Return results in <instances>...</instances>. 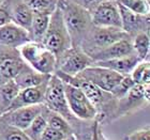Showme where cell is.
I'll list each match as a JSON object with an SVG mask.
<instances>
[{
    "instance_id": "32",
    "label": "cell",
    "mask_w": 150,
    "mask_h": 140,
    "mask_svg": "<svg viewBox=\"0 0 150 140\" xmlns=\"http://www.w3.org/2000/svg\"><path fill=\"white\" fill-rule=\"evenodd\" d=\"M71 1H73V2L78 4V6H81V8H84L85 10H87L88 12L91 14L92 11H93L99 4H101V3L104 2V1H106V0H71Z\"/></svg>"
},
{
    "instance_id": "34",
    "label": "cell",
    "mask_w": 150,
    "mask_h": 140,
    "mask_svg": "<svg viewBox=\"0 0 150 140\" xmlns=\"http://www.w3.org/2000/svg\"><path fill=\"white\" fill-rule=\"evenodd\" d=\"M63 140H75V138L73 137L72 135H71V136H69V137H67L66 139H63Z\"/></svg>"
},
{
    "instance_id": "18",
    "label": "cell",
    "mask_w": 150,
    "mask_h": 140,
    "mask_svg": "<svg viewBox=\"0 0 150 140\" xmlns=\"http://www.w3.org/2000/svg\"><path fill=\"white\" fill-rule=\"evenodd\" d=\"M12 23L29 32L31 27L33 13L24 0H12L11 6Z\"/></svg>"
},
{
    "instance_id": "10",
    "label": "cell",
    "mask_w": 150,
    "mask_h": 140,
    "mask_svg": "<svg viewBox=\"0 0 150 140\" xmlns=\"http://www.w3.org/2000/svg\"><path fill=\"white\" fill-rule=\"evenodd\" d=\"M44 107H45L44 104H39V105L27 106V107L14 109L11 111L3 112L1 113L0 121L8 125H11L13 127L18 128L21 131H25L38 115L42 113Z\"/></svg>"
},
{
    "instance_id": "25",
    "label": "cell",
    "mask_w": 150,
    "mask_h": 140,
    "mask_svg": "<svg viewBox=\"0 0 150 140\" xmlns=\"http://www.w3.org/2000/svg\"><path fill=\"white\" fill-rule=\"evenodd\" d=\"M44 110V109H43ZM47 120L45 117V113L42 111V113L38 115L37 118L32 121V123L26 128L25 134L28 136L31 140H40L41 135L44 132V129L47 127Z\"/></svg>"
},
{
    "instance_id": "27",
    "label": "cell",
    "mask_w": 150,
    "mask_h": 140,
    "mask_svg": "<svg viewBox=\"0 0 150 140\" xmlns=\"http://www.w3.org/2000/svg\"><path fill=\"white\" fill-rule=\"evenodd\" d=\"M125 9L137 15H150V0H117Z\"/></svg>"
},
{
    "instance_id": "23",
    "label": "cell",
    "mask_w": 150,
    "mask_h": 140,
    "mask_svg": "<svg viewBox=\"0 0 150 140\" xmlns=\"http://www.w3.org/2000/svg\"><path fill=\"white\" fill-rule=\"evenodd\" d=\"M33 14L52 15L58 6L59 0H24Z\"/></svg>"
},
{
    "instance_id": "4",
    "label": "cell",
    "mask_w": 150,
    "mask_h": 140,
    "mask_svg": "<svg viewBox=\"0 0 150 140\" xmlns=\"http://www.w3.org/2000/svg\"><path fill=\"white\" fill-rule=\"evenodd\" d=\"M122 29L120 28H106V27H97L92 26L88 31L84 40L81 41V48L88 56L98 53L100 50L110 46L114 43L125 37H129Z\"/></svg>"
},
{
    "instance_id": "8",
    "label": "cell",
    "mask_w": 150,
    "mask_h": 140,
    "mask_svg": "<svg viewBox=\"0 0 150 140\" xmlns=\"http://www.w3.org/2000/svg\"><path fill=\"white\" fill-rule=\"evenodd\" d=\"M92 60L79 47H72L57 60L56 72L68 76H76L85 69L92 65Z\"/></svg>"
},
{
    "instance_id": "7",
    "label": "cell",
    "mask_w": 150,
    "mask_h": 140,
    "mask_svg": "<svg viewBox=\"0 0 150 140\" xmlns=\"http://www.w3.org/2000/svg\"><path fill=\"white\" fill-rule=\"evenodd\" d=\"M75 77L88 81L105 92L112 93L114 88L122 79L123 75L116 73L112 70L105 69V68L91 65L81 72L79 74H77Z\"/></svg>"
},
{
    "instance_id": "21",
    "label": "cell",
    "mask_w": 150,
    "mask_h": 140,
    "mask_svg": "<svg viewBox=\"0 0 150 140\" xmlns=\"http://www.w3.org/2000/svg\"><path fill=\"white\" fill-rule=\"evenodd\" d=\"M50 15H42V14H33L31 27L29 30V34L33 42H42L44 34L47 30Z\"/></svg>"
},
{
    "instance_id": "2",
    "label": "cell",
    "mask_w": 150,
    "mask_h": 140,
    "mask_svg": "<svg viewBox=\"0 0 150 140\" xmlns=\"http://www.w3.org/2000/svg\"><path fill=\"white\" fill-rule=\"evenodd\" d=\"M41 43L55 55L57 60L67 50L72 48L71 37L58 6L55 10V12L50 15L48 27Z\"/></svg>"
},
{
    "instance_id": "20",
    "label": "cell",
    "mask_w": 150,
    "mask_h": 140,
    "mask_svg": "<svg viewBox=\"0 0 150 140\" xmlns=\"http://www.w3.org/2000/svg\"><path fill=\"white\" fill-rule=\"evenodd\" d=\"M132 46L134 53L141 61H149V32H139L134 35L132 37Z\"/></svg>"
},
{
    "instance_id": "36",
    "label": "cell",
    "mask_w": 150,
    "mask_h": 140,
    "mask_svg": "<svg viewBox=\"0 0 150 140\" xmlns=\"http://www.w3.org/2000/svg\"><path fill=\"white\" fill-rule=\"evenodd\" d=\"M0 1H1V0H0Z\"/></svg>"
},
{
    "instance_id": "30",
    "label": "cell",
    "mask_w": 150,
    "mask_h": 140,
    "mask_svg": "<svg viewBox=\"0 0 150 140\" xmlns=\"http://www.w3.org/2000/svg\"><path fill=\"white\" fill-rule=\"evenodd\" d=\"M11 6H12V0H1L0 1V27L12 23Z\"/></svg>"
},
{
    "instance_id": "12",
    "label": "cell",
    "mask_w": 150,
    "mask_h": 140,
    "mask_svg": "<svg viewBox=\"0 0 150 140\" xmlns=\"http://www.w3.org/2000/svg\"><path fill=\"white\" fill-rule=\"evenodd\" d=\"M150 97V88L149 86L135 84L122 97L117 100L116 107L117 112H125L133 110L145 103H149Z\"/></svg>"
},
{
    "instance_id": "16",
    "label": "cell",
    "mask_w": 150,
    "mask_h": 140,
    "mask_svg": "<svg viewBox=\"0 0 150 140\" xmlns=\"http://www.w3.org/2000/svg\"><path fill=\"white\" fill-rule=\"evenodd\" d=\"M132 53H134L133 46H132V37H129L116 42L112 45L98 53H92L89 57L91 58L92 62H98V61H107V60L116 59V58H121V57L129 56Z\"/></svg>"
},
{
    "instance_id": "11",
    "label": "cell",
    "mask_w": 150,
    "mask_h": 140,
    "mask_svg": "<svg viewBox=\"0 0 150 140\" xmlns=\"http://www.w3.org/2000/svg\"><path fill=\"white\" fill-rule=\"evenodd\" d=\"M25 65L17 49L0 47V84L14 79Z\"/></svg>"
},
{
    "instance_id": "33",
    "label": "cell",
    "mask_w": 150,
    "mask_h": 140,
    "mask_svg": "<svg viewBox=\"0 0 150 140\" xmlns=\"http://www.w3.org/2000/svg\"><path fill=\"white\" fill-rule=\"evenodd\" d=\"M127 140H150V134L149 131H138L134 132L133 134L128 136Z\"/></svg>"
},
{
    "instance_id": "22",
    "label": "cell",
    "mask_w": 150,
    "mask_h": 140,
    "mask_svg": "<svg viewBox=\"0 0 150 140\" xmlns=\"http://www.w3.org/2000/svg\"><path fill=\"white\" fill-rule=\"evenodd\" d=\"M18 87L16 86L15 81L6 80L2 84H0V106L2 113L6 110V108L12 103V101L18 93Z\"/></svg>"
},
{
    "instance_id": "5",
    "label": "cell",
    "mask_w": 150,
    "mask_h": 140,
    "mask_svg": "<svg viewBox=\"0 0 150 140\" xmlns=\"http://www.w3.org/2000/svg\"><path fill=\"white\" fill-rule=\"evenodd\" d=\"M44 105L50 111L58 113L66 120H70L73 117L67 103L63 81L55 74L52 75L47 81L44 95Z\"/></svg>"
},
{
    "instance_id": "1",
    "label": "cell",
    "mask_w": 150,
    "mask_h": 140,
    "mask_svg": "<svg viewBox=\"0 0 150 140\" xmlns=\"http://www.w3.org/2000/svg\"><path fill=\"white\" fill-rule=\"evenodd\" d=\"M58 9L62 14L72 47H79L81 41L92 27L91 14L71 0H59Z\"/></svg>"
},
{
    "instance_id": "19",
    "label": "cell",
    "mask_w": 150,
    "mask_h": 140,
    "mask_svg": "<svg viewBox=\"0 0 150 140\" xmlns=\"http://www.w3.org/2000/svg\"><path fill=\"white\" fill-rule=\"evenodd\" d=\"M52 75H44L41 73H38L37 71L32 70L30 66L26 64L24 69L16 75V77L13 79L15 81L16 86L19 90L26 89V88L37 87L39 84H42L43 82H46L50 78Z\"/></svg>"
},
{
    "instance_id": "28",
    "label": "cell",
    "mask_w": 150,
    "mask_h": 140,
    "mask_svg": "<svg viewBox=\"0 0 150 140\" xmlns=\"http://www.w3.org/2000/svg\"><path fill=\"white\" fill-rule=\"evenodd\" d=\"M0 139L1 140H31L24 131L13 127L0 121Z\"/></svg>"
},
{
    "instance_id": "9",
    "label": "cell",
    "mask_w": 150,
    "mask_h": 140,
    "mask_svg": "<svg viewBox=\"0 0 150 140\" xmlns=\"http://www.w3.org/2000/svg\"><path fill=\"white\" fill-rule=\"evenodd\" d=\"M92 25L97 27L121 29V18L117 0H106L91 13Z\"/></svg>"
},
{
    "instance_id": "15",
    "label": "cell",
    "mask_w": 150,
    "mask_h": 140,
    "mask_svg": "<svg viewBox=\"0 0 150 140\" xmlns=\"http://www.w3.org/2000/svg\"><path fill=\"white\" fill-rule=\"evenodd\" d=\"M30 41L29 32L13 23L0 27V47L17 49Z\"/></svg>"
},
{
    "instance_id": "26",
    "label": "cell",
    "mask_w": 150,
    "mask_h": 140,
    "mask_svg": "<svg viewBox=\"0 0 150 140\" xmlns=\"http://www.w3.org/2000/svg\"><path fill=\"white\" fill-rule=\"evenodd\" d=\"M46 110H47L46 115H48L46 118L48 126L55 128L57 131L61 132V133H63L67 136H71L72 135V129L70 127L68 120H66L63 117L59 115L58 113L50 111V109H47V107H46Z\"/></svg>"
},
{
    "instance_id": "35",
    "label": "cell",
    "mask_w": 150,
    "mask_h": 140,
    "mask_svg": "<svg viewBox=\"0 0 150 140\" xmlns=\"http://www.w3.org/2000/svg\"><path fill=\"white\" fill-rule=\"evenodd\" d=\"M0 109H1V106H0ZM1 113H2V111H1Z\"/></svg>"
},
{
    "instance_id": "6",
    "label": "cell",
    "mask_w": 150,
    "mask_h": 140,
    "mask_svg": "<svg viewBox=\"0 0 150 140\" xmlns=\"http://www.w3.org/2000/svg\"><path fill=\"white\" fill-rule=\"evenodd\" d=\"M67 103L71 113L81 120H91L98 113L97 108L88 100L79 88L73 84L63 82Z\"/></svg>"
},
{
    "instance_id": "14",
    "label": "cell",
    "mask_w": 150,
    "mask_h": 140,
    "mask_svg": "<svg viewBox=\"0 0 150 140\" xmlns=\"http://www.w3.org/2000/svg\"><path fill=\"white\" fill-rule=\"evenodd\" d=\"M47 81L43 82L42 84H39L37 87L26 88V89L19 90L15 98L12 101V103L10 104L4 112L22 108V107H27V106L44 104V95H45Z\"/></svg>"
},
{
    "instance_id": "3",
    "label": "cell",
    "mask_w": 150,
    "mask_h": 140,
    "mask_svg": "<svg viewBox=\"0 0 150 140\" xmlns=\"http://www.w3.org/2000/svg\"><path fill=\"white\" fill-rule=\"evenodd\" d=\"M23 61L32 70L44 75H53L57 69V59L42 43L30 41L17 48Z\"/></svg>"
},
{
    "instance_id": "31",
    "label": "cell",
    "mask_w": 150,
    "mask_h": 140,
    "mask_svg": "<svg viewBox=\"0 0 150 140\" xmlns=\"http://www.w3.org/2000/svg\"><path fill=\"white\" fill-rule=\"evenodd\" d=\"M67 137H69V136H67L61 132L57 131L47 125V127L44 129V132L41 135L40 140H63Z\"/></svg>"
},
{
    "instance_id": "13",
    "label": "cell",
    "mask_w": 150,
    "mask_h": 140,
    "mask_svg": "<svg viewBox=\"0 0 150 140\" xmlns=\"http://www.w3.org/2000/svg\"><path fill=\"white\" fill-rule=\"evenodd\" d=\"M118 2V1H117ZM120 18H121V29L133 37L139 32H149L150 15H137L132 13L118 3Z\"/></svg>"
},
{
    "instance_id": "29",
    "label": "cell",
    "mask_w": 150,
    "mask_h": 140,
    "mask_svg": "<svg viewBox=\"0 0 150 140\" xmlns=\"http://www.w3.org/2000/svg\"><path fill=\"white\" fill-rule=\"evenodd\" d=\"M134 84H135V82L133 81L131 76H130V75H125V76L122 77L120 82L114 88V90L112 91V95L115 97V98L118 100V98L123 96Z\"/></svg>"
},
{
    "instance_id": "17",
    "label": "cell",
    "mask_w": 150,
    "mask_h": 140,
    "mask_svg": "<svg viewBox=\"0 0 150 140\" xmlns=\"http://www.w3.org/2000/svg\"><path fill=\"white\" fill-rule=\"evenodd\" d=\"M141 62V60L138 59V57L135 53L129 55V56L121 57V58H116V59L107 60V61H98L93 62L92 65L101 66V68H105V69L112 70V71L119 73V74L123 75H130L131 72L133 71L135 66Z\"/></svg>"
},
{
    "instance_id": "24",
    "label": "cell",
    "mask_w": 150,
    "mask_h": 140,
    "mask_svg": "<svg viewBox=\"0 0 150 140\" xmlns=\"http://www.w3.org/2000/svg\"><path fill=\"white\" fill-rule=\"evenodd\" d=\"M136 84L149 86L150 84V64L149 61H141L130 74Z\"/></svg>"
}]
</instances>
